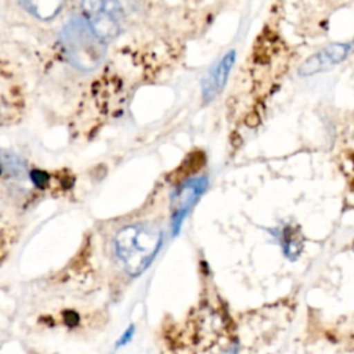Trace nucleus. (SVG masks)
I'll use <instances>...</instances> for the list:
<instances>
[{"mask_svg":"<svg viewBox=\"0 0 354 354\" xmlns=\"http://www.w3.org/2000/svg\"><path fill=\"white\" fill-rule=\"evenodd\" d=\"M21 6L25 7L30 14H35L40 19H51L54 18L61 7L64 6L62 1H21Z\"/></svg>","mask_w":354,"mask_h":354,"instance_id":"7","label":"nucleus"},{"mask_svg":"<svg viewBox=\"0 0 354 354\" xmlns=\"http://www.w3.org/2000/svg\"><path fill=\"white\" fill-rule=\"evenodd\" d=\"M133 332H134V328H133V326H130V328H129V329L124 332V335L120 337V340L118 342V346L127 343V342L130 340V337L133 336Z\"/></svg>","mask_w":354,"mask_h":354,"instance_id":"10","label":"nucleus"},{"mask_svg":"<svg viewBox=\"0 0 354 354\" xmlns=\"http://www.w3.org/2000/svg\"><path fill=\"white\" fill-rule=\"evenodd\" d=\"M1 167H3V176L6 177L8 173L10 176L12 177H18L21 174H24V170H25V166L22 163V160L14 155V153H7L3 151V155H1Z\"/></svg>","mask_w":354,"mask_h":354,"instance_id":"8","label":"nucleus"},{"mask_svg":"<svg viewBox=\"0 0 354 354\" xmlns=\"http://www.w3.org/2000/svg\"><path fill=\"white\" fill-rule=\"evenodd\" d=\"M61 44L68 61L77 69L93 71L105 57V41L82 17L72 18L61 30Z\"/></svg>","mask_w":354,"mask_h":354,"instance_id":"2","label":"nucleus"},{"mask_svg":"<svg viewBox=\"0 0 354 354\" xmlns=\"http://www.w3.org/2000/svg\"><path fill=\"white\" fill-rule=\"evenodd\" d=\"M162 243V232L149 224H130L115 236V250L131 277L140 275L153 260Z\"/></svg>","mask_w":354,"mask_h":354,"instance_id":"1","label":"nucleus"},{"mask_svg":"<svg viewBox=\"0 0 354 354\" xmlns=\"http://www.w3.org/2000/svg\"><path fill=\"white\" fill-rule=\"evenodd\" d=\"M207 187L206 177H195L184 181L171 196V227L173 234H177L183 220L188 214L189 209L195 205L198 198Z\"/></svg>","mask_w":354,"mask_h":354,"instance_id":"4","label":"nucleus"},{"mask_svg":"<svg viewBox=\"0 0 354 354\" xmlns=\"http://www.w3.org/2000/svg\"><path fill=\"white\" fill-rule=\"evenodd\" d=\"M235 61V51L230 50L223 58H220L212 69L207 72V75L202 80V97L205 101L213 100L224 87L230 71Z\"/></svg>","mask_w":354,"mask_h":354,"instance_id":"6","label":"nucleus"},{"mask_svg":"<svg viewBox=\"0 0 354 354\" xmlns=\"http://www.w3.org/2000/svg\"><path fill=\"white\" fill-rule=\"evenodd\" d=\"M87 21L93 30L105 41L113 39L120 32L122 4L118 1H84L82 3Z\"/></svg>","mask_w":354,"mask_h":354,"instance_id":"3","label":"nucleus"},{"mask_svg":"<svg viewBox=\"0 0 354 354\" xmlns=\"http://www.w3.org/2000/svg\"><path fill=\"white\" fill-rule=\"evenodd\" d=\"M30 180H32V183H33L37 188L43 189V188L48 184L50 176H48V173H46V171H43V170L33 169V170L30 171Z\"/></svg>","mask_w":354,"mask_h":354,"instance_id":"9","label":"nucleus"},{"mask_svg":"<svg viewBox=\"0 0 354 354\" xmlns=\"http://www.w3.org/2000/svg\"><path fill=\"white\" fill-rule=\"evenodd\" d=\"M350 48H351V44H347V43H333V44L324 47L318 53L308 57L300 65L299 75L300 76H311L314 73H318V72L332 68L333 65L339 64L340 61H343L347 57V54L350 53Z\"/></svg>","mask_w":354,"mask_h":354,"instance_id":"5","label":"nucleus"}]
</instances>
